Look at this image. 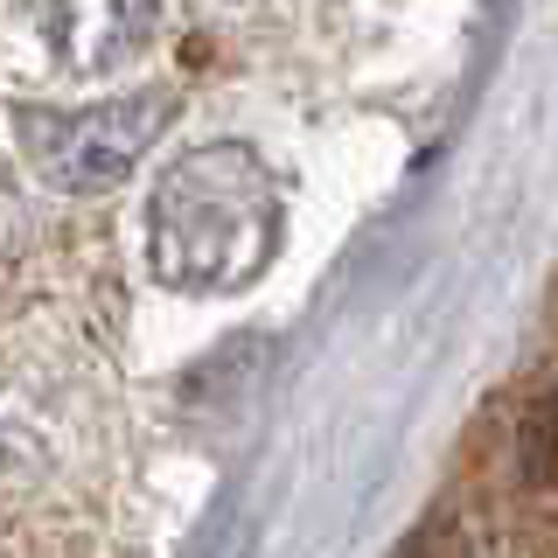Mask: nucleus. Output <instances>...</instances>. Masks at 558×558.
<instances>
[{
    "label": "nucleus",
    "mask_w": 558,
    "mask_h": 558,
    "mask_svg": "<svg viewBox=\"0 0 558 558\" xmlns=\"http://www.w3.org/2000/svg\"><path fill=\"white\" fill-rule=\"evenodd\" d=\"M279 252V189L238 140L182 154L147 203V258L182 293H238Z\"/></svg>",
    "instance_id": "f257e3e1"
},
{
    "label": "nucleus",
    "mask_w": 558,
    "mask_h": 558,
    "mask_svg": "<svg viewBox=\"0 0 558 558\" xmlns=\"http://www.w3.org/2000/svg\"><path fill=\"white\" fill-rule=\"evenodd\" d=\"M168 119H174V92L147 84L133 98H105L84 105V112H22V140L57 189H112L168 133Z\"/></svg>",
    "instance_id": "f03ea898"
},
{
    "label": "nucleus",
    "mask_w": 558,
    "mask_h": 558,
    "mask_svg": "<svg viewBox=\"0 0 558 558\" xmlns=\"http://www.w3.org/2000/svg\"><path fill=\"white\" fill-rule=\"evenodd\" d=\"M35 14L70 70H105L154 35V0H35Z\"/></svg>",
    "instance_id": "7ed1b4c3"
},
{
    "label": "nucleus",
    "mask_w": 558,
    "mask_h": 558,
    "mask_svg": "<svg viewBox=\"0 0 558 558\" xmlns=\"http://www.w3.org/2000/svg\"><path fill=\"white\" fill-rule=\"evenodd\" d=\"M398 558H461V551H453L447 537H412V545L398 551Z\"/></svg>",
    "instance_id": "20e7f679"
}]
</instances>
